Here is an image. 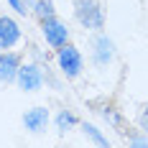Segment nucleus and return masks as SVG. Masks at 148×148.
I'll return each instance as SVG.
<instances>
[{
	"instance_id": "obj_13",
	"label": "nucleus",
	"mask_w": 148,
	"mask_h": 148,
	"mask_svg": "<svg viewBox=\"0 0 148 148\" xmlns=\"http://www.w3.org/2000/svg\"><path fill=\"white\" fill-rule=\"evenodd\" d=\"M82 133L89 135V138H92V143H97V146H102V148L110 146L107 135H102V130H100L97 125H92V123H82Z\"/></svg>"
},
{
	"instance_id": "obj_3",
	"label": "nucleus",
	"mask_w": 148,
	"mask_h": 148,
	"mask_svg": "<svg viewBox=\"0 0 148 148\" xmlns=\"http://www.w3.org/2000/svg\"><path fill=\"white\" fill-rule=\"evenodd\" d=\"M92 61H95V66H100V69H107L112 59H115V41L102 33V31H95V36H92Z\"/></svg>"
},
{
	"instance_id": "obj_11",
	"label": "nucleus",
	"mask_w": 148,
	"mask_h": 148,
	"mask_svg": "<svg viewBox=\"0 0 148 148\" xmlns=\"http://www.w3.org/2000/svg\"><path fill=\"white\" fill-rule=\"evenodd\" d=\"M79 125V118L74 115L72 110H59V115H56V130H59V135H64V133H69L72 128H77Z\"/></svg>"
},
{
	"instance_id": "obj_1",
	"label": "nucleus",
	"mask_w": 148,
	"mask_h": 148,
	"mask_svg": "<svg viewBox=\"0 0 148 148\" xmlns=\"http://www.w3.org/2000/svg\"><path fill=\"white\" fill-rule=\"evenodd\" d=\"M74 18L87 31L105 28V8L100 0H74Z\"/></svg>"
},
{
	"instance_id": "obj_10",
	"label": "nucleus",
	"mask_w": 148,
	"mask_h": 148,
	"mask_svg": "<svg viewBox=\"0 0 148 148\" xmlns=\"http://www.w3.org/2000/svg\"><path fill=\"white\" fill-rule=\"evenodd\" d=\"M31 13L36 15V18H38V23H41V21H49V18H56V8H54V3H51V0H33Z\"/></svg>"
},
{
	"instance_id": "obj_7",
	"label": "nucleus",
	"mask_w": 148,
	"mask_h": 148,
	"mask_svg": "<svg viewBox=\"0 0 148 148\" xmlns=\"http://www.w3.org/2000/svg\"><path fill=\"white\" fill-rule=\"evenodd\" d=\"M21 38H23V31H21V26L15 23L10 15H0V51L13 49Z\"/></svg>"
},
{
	"instance_id": "obj_14",
	"label": "nucleus",
	"mask_w": 148,
	"mask_h": 148,
	"mask_svg": "<svg viewBox=\"0 0 148 148\" xmlns=\"http://www.w3.org/2000/svg\"><path fill=\"white\" fill-rule=\"evenodd\" d=\"M8 5L13 8L18 15H26L31 13V5H33V0H8Z\"/></svg>"
},
{
	"instance_id": "obj_6",
	"label": "nucleus",
	"mask_w": 148,
	"mask_h": 148,
	"mask_svg": "<svg viewBox=\"0 0 148 148\" xmlns=\"http://www.w3.org/2000/svg\"><path fill=\"white\" fill-rule=\"evenodd\" d=\"M21 66H23V56L18 51H0V82L3 84L15 82Z\"/></svg>"
},
{
	"instance_id": "obj_5",
	"label": "nucleus",
	"mask_w": 148,
	"mask_h": 148,
	"mask_svg": "<svg viewBox=\"0 0 148 148\" xmlns=\"http://www.w3.org/2000/svg\"><path fill=\"white\" fill-rule=\"evenodd\" d=\"M41 33H44L46 44L51 46V49H61L64 44H69V28L61 23L59 18L41 21Z\"/></svg>"
},
{
	"instance_id": "obj_8",
	"label": "nucleus",
	"mask_w": 148,
	"mask_h": 148,
	"mask_svg": "<svg viewBox=\"0 0 148 148\" xmlns=\"http://www.w3.org/2000/svg\"><path fill=\"white\" fill-rule=\"evenodd\" d=\"M46 125H49V110L46 107H31L23 112V128L33 135L46 133Z\"/></svg>"
},
{
	"instance_id": "obj_9",
	"label": "nucleus",
	"mask_w": 148,
	"mask_h": 148,
	"mask_svg": "<svg viewBox=\"0 0 148 148\" xmlns=\"http://www.w3.org/2000/svg\"><path fill=\"white\" fill-rule=\"evenodd\" d=\"M89 107H95V112H100L112 128H118L120 133H125L128 130V125H125V118H123V112H120L118 107L112 102H102V100H95V102H89Z\"/></svg>"
},
{
	"instance_id": "obj_15",
	"label": "nucleus",
	"mask_w": 148,
	"mask_h": 148,
	"mask_svg": "<svg viewBox=\"0 0 148 148\" xmlns=\"http://www.w3.org/2000/svg\"><path fill=\"white\" fill-rule=\"evenodd\" d=\"M138 123H140V128L148 133V105H143V110H140V118H138Z\"/></svg>"
},
{
	"instance_id": "obj_12",
	"label": "nucleus",
	"mask_w": 148,
	"mask_h": 148,
	"mask_svg": "<svg viewBox=\"0 0 148 148\" xmlns=\"http://www.w3.org/2000/svg\"><path fill=\"white\" fill-rule=\"evenodd\" d=\"M123 135H125V143H128V146L148 148V133L143 130V128H140V130H130V128H128V130H125Z\"/></svg>"
},
{
	"instance_id": "obj_4",
	"label": "nucleus",
	"mask_w": 148,
	"mask_h": 148,
	"mask_svg": "<svg viewBox=\"0 0 148 148\" xmlns=\"http://www.w3.org/2000/svg\"><path fill=\"white\" fill-rule=\"evenodd\" d=\"M44 66H38V64H23L15 77V84L23 92H38L44 87Z\"/></svg>"
},
{
	"instance_id": "obj_2",
	"label": "nucleus",
	"mask_w": 148,
	"mask_h": 148,
	"mask_svg": "<svg viewBox=\"0 0 148 148\" xmlns=\"http://www.w3.org/2000/svg\"><path fill=\"white\" fill-rule=\"evenodd\" d=\"M56 64L66 79H77L84 69V56L74 44H64L61 49H56Z\"/></svg>"
}]
</instances>
